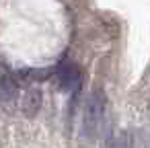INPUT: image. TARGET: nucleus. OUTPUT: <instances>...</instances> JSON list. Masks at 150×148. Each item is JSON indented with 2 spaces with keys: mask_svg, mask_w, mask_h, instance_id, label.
Returning a JSON list of instances; mask_svg holds the SVG:
<instances>
[{
  "mask_svg": "<svg viewBox=\"0 0 150 148\" xmlns=\"http://www.w3.org/2000/svg\"><path fill=\"white\" fill-rule=\"evenodd\" d=\"M105 115V97L101 91H93L84 103V111H82V130L84 136H93Z\"/></svg>",
  "mask_w": 150,
  "mask_h": 148,
  "instance_id": "f257e3e1",
  "label": "nucleus"
},
{
  "mask_svg": "<svg viewBox=\"0 0 150 148\" xmlns=\"http://www.w3.org/2000/svg\"><path fill=\"white\" fill-rule=\"evenodd\" d=\"M58 78V86L66 93H74L80 86V70L74 64H66L60 68V72L56 74Z\"/></svg>",
  "mask_w": 150,
  "mask_h": 148,
  "instance_id": "f03ea898",
  "label": "nucleus"
},
{
  "mask_svg": "<svg viewBox=\"0 0 150 148\" xmlns=\"http://www.w3.org/2000/svg\"><path fill=\"white\" fill-rule=\"evenodd\" d=\"M39 107H41V91L35 89V86L27 89L23 93V97H21V109L27 115H35L39 111Z\"/></svg>",
  "mask_w": 150,
  "mask_h": 148,
  "instance_id": "7ed1b4c3",
  "label": "nucleus"
},
{
  "mask_svg": "<svg viewBox=\"0 0 150 148\" xmlns=\"http://www.w3.org/2000/svg\"><path fill=\"white\" fill-rule=\"evenodd\" d=\"M15 95H17L15 80L8 78V76H0V105H4L11 99H15Z\"/></svg>",
  "mask_w": 150,
  "mask_h": 148,
  "instance_id": "20e7f679",
  "label": "nucleus"
}]
</instances>
